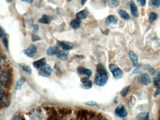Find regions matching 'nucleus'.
<instances>
[{"label": "nucleus", "mask_w": 160, "mask_h": 120, "mask_svg": "<svg viewBox=\"0 0 160 120\" xmlns=\"http://www.w3.org/2000/svg\"><path fill=\"white\" fill-rule=\"evenodd\" d=\"M109 79L107 73H97L94 78V84L99 86H103L107 84Z\"/></svg>", "instance_id": "nucleus-1"}, {"label": "nucleus", "mask_w": 160, "mask_h": 120, "mask_svg": "<svg viewBox=\"0 0 160 120\" xmlns=\"http://www.w3.org/2000/svg\"><path fill=\"white\" fill-rule=\"evenodd\" d=\"M109 67L110 71L115 79L122 78L123 75V71L117 65L115 64H111L109 65Z\"/></svg>", "instance_id": "nucleus-2"}, {"label": "nucleus", "mask_w": 160, "mask_h": 120, "mask_svg": "<svg viewBox=\"0 0 160 120\" xmlns=\"http://www.w3.org/2000/svg\"><path fill=\"white\" fill-rule=\"evenodd\" d=\"M11 81V74L9 71L4 70L3 72L2 71L1 79V84L2 85L5 87H7Z\"/></svg>", "instance_id": "nucleus-3"}, {"label": "nucleus", "mask_w": 160, "mask_h": 120, "mask_svg": "<svg viewBox=\"0 0 160 120\" xmlns=\"http://www.w3.org/2000/svg\"><path fill=\"white\" fill-rule=\"evenodd\" d=\"M52 70L49 64H46L42 68L40 69L39 74L43 77H49L51 75Z\"/></svg>", "instance_id": "nucleus-4"}, {"label": "nucleus", "mask_w": 160, "mask_h": 120, "mask_svg": "<svg viewBox=\"0 0 160 120\" xmlns=\"http://www.w3.org/2000/svg\"><path fill=\"white\" fill-rule=\"evenodd\" d=\"M115 113L116 116L120 118H125L128 115L127 112L123 104H120L116 107L115 111Z\"/></svg>", "instance_id": "nucleus-5"}, {"label": "nucleus", "mask_w": 160, "mask_h": 120, "mask_svg": "<svg viewBox=\"0 0 160 120\" xmlns=\"http://www.w3.org/2000/svg\"><path fill=\"white\" fill-rule=\"evenodd\" d=\"M37 52V49L35 45H30L28 48L24 51V53L29 57L33 58L35 56Z\"/></svg>", "instance_id": "nucleus-6"}, {"label": "nucleus", "mask_w": 160, "mask_h": 120, "mask_svg": "<svg viewBox=\"0 0 160 120\" xmlns=\"http://www.w3.org/2000/svg\"><path fill=\"white\" fill-rule=\"evenodd\" d=\"M138 81L139 84L144 85H148L151 82L150 77L147 73H143L140 75L138 78Z\"/></svg>", "instance_id": "nucleus-7"}, {"label": "nucleus", "mask_w": 160, "mask_h": 120, "mask_svg": "<svg viewBox=\"0 0 160 120\" xmlns=\"http://www.w3.org/2000/svg\"><path fill=\"white\" fill-rule=\"evenodd\" d=\"M59 46L64 50L69 51L73 49V43L69 41H63L58 42Z\"/></svg>", "instance_id": "nucleus-8"}, {"label": "nucleus", "mask_w": 160, "mask_h": 120, "mask_svg": "<svg viewBox=\"0 0 160 120\" xmlns=\"http://www.w3.org/2000/svg\"><path fill=\"white\" fill-rule=\"evenodd\" d=\"M89 77H83L80 80L82 83V87L86 90H89L92 87V83L91 80L89 79Z\"/></svg>", "instance_id": "nucleus-9"}, {"label": "nucleus", "mask_w": 160, "mask_h": 120, "mask_svg": "<svg viewBox=\"0 0 160 120\" xmlns=\"http://www.w3.org/2000/svg\"><path fill=\"white\" fill-rule=\"evenodd\" d=\"M67 51L62 50H58L57 53H56V57L61 61H65L68 59V53L67 52Z\"/></svg>", "instance_id": "nucleus-10"}, {"label": "nucleus", "mask_w": 160, "mask_h": 120, "mask_svg": "<svg viewBox=\"0 0 160 120\" xmlns=\"http://www.w3.org/2000/svg\"><path fill=\"white\" fill-rule=\"evenodd\" d=\"M77 116L79 119H87V117H89L90 112L85 109L79 110L77 112Z\"/></svg>", "instance_id": "nucleus-11"}, {"label": "nucleus", "mask_w": 160, "mask_h": 120, "mask_svg": "<svg viewBox=\"0 0 160 120\" xmlns=\"http://www.w3.org/2000/svg\"><path fill=\"white\" fill-rule=\"evenodd\" d=\"M129 4L132 15L134 17H137L139 15L138 10L135 3L133 1H131L129 2Z\"/></svg>", "instance_id": "nucleus-12"}, {"label": "nucleus", "mask_w": 160, "mask_h": 120, "mask_svg": "<svg viewBox=\"0 0 160 120\" xmlns=\"http://www.w3.org/2000/svg\"><path fill=\"white\" fill-rule=\"evenodd\" d=\"M77 71L80 74L85 75L89 77L92 75V71L90 69H86L82 67H78L77 68Z\"/></svg>", "instance_id": "nucleus-13"}, {"label": "nucleus", "mask_w": 160, "mask_h": 120, "mask_svg": "<svg viewBox=\"0 0 160 120\" xmlns=\"http://www.w3.org/2000/svg\"><path fill=\"white\" fill-rule=\"evenodd\" d=\"M46 64V58H43L36 61L33 62V66L37 69H40L42 68Z\"/></svg>", "instance_id": "nucleus-14"}, {"label": "nucleus", "mask_w": 160, "mask_h": 120, "mask_svg": "<svg viewBox=\"0 0 160 120\" xmlns=\"http://www.w3.org/2000/svg\"><path fill=\"white\" fill-rule=\"evenodd\" d=\"M88 15V10L86 8L84 9L83 11H80V12H78L76 15V18H78V19L81 20V19H84L87 18Z\"/></svg>", "instance_id": "nucleus-15"}, {"label": "nucleus", "mask_w": 160, "mask_h": 120, "mask_svg": "<svg viewBox=\"0 0 160 120\" xmlns=\"http://www.w3.org/2000/svg\"><path fill=\"white\" fill-rule=\"evenodd\" d=\"M129 55L132 61L133 66H136L138 65V57L137 55L134 52L131 51L129 52Z\"/></svg>", "instance_id": "nucleus-16"}, {"label": "nucleus", "mask_w": 160, "mask_h": 120, "mask_svg": "<svg viewBox=\"0 0 160 120\" xmlns=\"http://www.w3.org/2000/svg\"><path fill=\"white\" fill-rule=\"evenodd\" d=\"M10 97H9V95L8 94L5 93L3 97L1 99V107L2 108H5L9 106L10 104Z\"/></svg>", "instance_id": "nucleus-17"}, {"label": "nucleus", "mask_w": 160, "mask_h": 120, "mask_svg": "<svg viewBox=\"0 0 160 120\" xmlns=\"http://www.w3.org/2000/svg\"><path fill=\"white\" fill-rule=\"evenodd\" d=\"M47 113L49 114V116L50 118L49 119H58L59 118H57L58 117V114H57V112L54 109H47Z\"/></svg>", "instance_id": "nucleus-18"}, {"label": "nucleus", "mask_w": 160, "mask_h": 120, "mask_svg": "<svg viewBox=\"0 0 160 120\" xmlns=\"http://www.w3.org/2000/svg\"><path fill=\"white\" fill-rule=\"evenodd\" d=\"M81 22V20L76 18V19H73V20H72L70 23V25L74 30H76L80 27Z\"/></svg>", "instance_id": "nucleus-19"}, {"label": "nucleus", "mask_w": 160, "mask_h": 120, "mask_svg": "<svg viewBox=\"0 0 160 120\" xmlns=\"http://www.w3.org/2000/svg\"><path fill=\"white\" fill-rule=\"evenodd\" d=\"M105 23L108 26L110 25L111 24L116 25L117 24V19L114 16L111 15L107 17Z\"/></svg>", "instance_id": "nucleus-20"}, {"label": "nucleus", "mask_w": 160, "mask_h": 120, "mask_svg": "<svg viewBox=\"0 0 160 120\" xmlns=\"http://www.w3.org/2000/svg\"><path fill=\"white\" fill-rule=\"evenodd\" d=\"M58 50L59 49H58V47H55V46L49 47L48 48L47 50V55L49 56H53L54 54H56Z\"/></svg>", "instance_id": "nucleus-21"}, {"label": "nucleus", "mask_w": 160, "mask_h": 120, "mask_svg": "<svg viewBox=\"0 0 160 120\" xmlns=\"http://www.w3.org/2000/svg\"><path fill=\"white\" fill-rule=\"evenodd\" d=\"M51 19V18L50 16H48L46 15H44L42 16V18H40L38 20V22L40 23H41V24L48 25L50 23Z\"/></svg>", "instance_id": "nucleus-22"}, {"label": "nucleus", "mask_w": 160, "mask_h": 120, "mask_svg": "<svg viewBox=\"0 0 160 120\" xmlns=\"http://www.w3.org/2000/svg\"><path fill=\"white\" fill-rule=\"evenodd\" d=\"M149 113L148 112H143L139 113L137 116V119L139 120H148L149 119Z\"/></svg>", "instance_id": "nucleus-23"}, {"label": "nucleus", "mask_w": 160, "mask_h": 120, "mask_svg": "<svg viewBox=\"0 0 160 120\" xmlns=\"http://www.w3.org/2000/svg\"><path fill=\"white\" fill-rule=\"evenodd\" d=\"M58 112L61 115H63V116H66V115H69L72 113V110L63 108L59 109Z\"/></svg>", "instance_id": "nucleus-24"}, {"label": "nucleus", "mask_w": 160, "mask_h": 120, "mask_svg": "<svg viewBox=\"0 0 160 120\" xmlns=\"http://www.w3.org/2000/svg\"><path fill=\"white\" fill-rule=\"evenodd\" d=\"M26 79L25 77H21L19 79V80L17 81L16 83V85L15 89L16 90H20L22 88V86L23 85V84L26 82Z\"/></svg>", "instance_id": "nucleus-25"}, {"label": "nucleus", "mask_w": 160, "mask_h": 120, "mask_svg": "<svg viewBox=\"0 0 160 120\" xmlns=\"http://www.w3.org/2000/svg\"><path fill=\"white\" fill-rule=\"evenodd\" d=\"M19 65L20 67H22V69L27 74L29 75L31 74V72H32V70L29 66H28L27 65H26V64H24V63H20Z\"/></svg>", "instance_id": "nucleus-26"}, {"label": "nucleus", "mask_w": 160, "mask_h": 120, "mask_svg": "<svg viewBox=\"0 0 160 120\" xmlns=\"http://www.w3.org/2000/svg\"><path fill=\"white\" fill-rule=\"evenodd\" d=\"M119 14L120 17L123 19H125V20H127L130 19V16L125 11H119Z\"/></svg>", "instance_id": "nucleus-27"}, {"label": "nucleus", "mask_w": 160, "mask_h": 120, "mask_svg": "<svg viewBox=\"0 0 160 120\" xmlns=\"http://www.w3.org/2000/svg\"><path fill=\"white\" fill-rule=\"evenodd\" d=\"M130 86H127L125 87L122 89L120 94H121V96L123 97H125L129 93L130 91Z\"/></svg>", "instance_id": "nucleus-28"}, {"label": "nucleus", "mask_w": 160, "mask_h": 120, "mask_svg": "<svg viewBox=\"0 0 160 120\" xmlns=\"http://www.w3.org/2000/svg\"><path fill=\"white\" fill-rule=\"evenodd\" d=\"M157 14L154 12H151L149 15L148 18V22L150 24H152L153 23L156 19H157Z\"/></svg>", "instance_id": "nucleus-29"}, {"label": "nucleus", "mask_w": 160, "mask_h": 120, "mask_svg": "<svg viewBox=\"0 0 160 120\" xmlns=\"http://www.w3.org/2000/svg\"><path fill=\"white\" fill-rule=\"evenodd\" d=\"M96 71L97 73H107L105 67L101 63H99L97 66Z\"/></svg>", "instance_id": "nucleus-30"}, {"label": "nucleus", "mask_w": 160, "mask_h": 120, "mask_svg": "<svg viewBox=\"0 0 160 120\" xmlns=\"http://www.w3.org/2000/svg\"><path fill=\"white\" fill-rule=\"evenodd\" d=\"M153 86L156 88V89H160V80L154 77L153 79Z\"/></svg>", "instance_id": "nucleus-31"}, {"label": "nucleus", "mask_w": 160, "mask_h": 120, "mask_svg": "<svg viewBox=\"0 0 160 120\" xmlns=\"http://www.w3.org/2000/svg\"><path fill=\"white\" fill-rule=\"evenodd\" d=\"M151 4L155 7H158L160 6V0H150Z\"/></svg>", "instance_id": "nucleus-32"}, {"label": "nucleus", "mask_w": 160, "mask_h": 120, "mask_svg": "<svg viewBox=\"0 0 160 120\" xmlns=\"http://www.w3.org/2000/svg\"><path fill=\"white\" fill-rule=\"evenodd\" d=\"M7 37L6 36L3 38L2 39V43H3V46L5 47V48L7 50L9 49V42H8V39L7 38Z\"/></svg>", "instance_id": "nucleus-33"}, {"label": "nucleus", "mask_w": 160, "mask_h": 120, "mask_svg": "<svg viewBox=\"0 0 160 120\" xmlns=\"http://www.w3.org/2000/svg\"><path fill=\"white\" fill-rule=\"evenodd\" d=\"M84 104L88 106H94L97 105V103L94 101H88L84 102Z\"/></svg>", "instance_id": "nucleus-34"}, {"label": "nucleus", "mask_w": 160, "mask_h": 120, "mask_svg": "<svg viewBox=\"0 0 160 120\" xmlns=\"http://www.w3.org/2000/svg\"><path fill=\"white\" fill-rule=\"evenodd\" d=\"M1 33H0V36H1V38H3L6 36H8V35L5 33V31L3 30V28L2 27H1Z\"/></svg>", "instance_id": "nucleus-35"}, {"label": "nucleus", "mask_w": 160, "mask_h": 120, "mask_svg": "<svg viewBox=\"0 0 160 120\" xmlns=\"http://www.w3.org/2000/svg\"><path fill=\"white\" fill-rule=\"evenodd\" d=\"M111 3L113 7H117L119 5V2L117 0H110Z\"/></svg>", "instance_id": "nucleus-36"}, {"label": "nucleus", "mask_w": 160, "mask_h": 120, "mask_svg": "<svg viewBox=\"0 0 160 120\" xmlns=\"http://www.w3.org/2000/svg\"><path fill=\"white\" fill-rule=\"evenodd\" d=\"M31 38H32V40H33L34 42L40 40V37L39 36H38L37 35H33Z\"/></svg>", "instance_id": "nucleus-37"}, {"label": "nucleus", "mask_w": 160, "mask_h": 120, "mask_svg": "<svg viewBox=\"0 0 160 120\" xmlns=\"http://www.w3.org/2000/svg\"><path fill=\"white\" fill-rule=\"evenodd\" d=\"M137 1L140 6L143 7L146 5V0H137Z\"/></svg>", "instance_id": "nucleus-38"}, {"label": "nucleus", "mask_w": 160, "mask_h": 120, "mask_svg": "<svg viewBox=\"0 0 160 120\" xmlns=\"http://www.w3.org/2000/svg\"><path fill=\"white\" fill-rule=\"evenodd\" d=\"M33 28H34V31L35 33H37L39 31V25H33Z\"/></svg>", "instance_id": "nucleus-39"}, {"label": "nucleus", "mask_w": 160, "mask_h": 120, "mask_svg": "<svg viewBox=\"0 0 160 120\" xmlns=\"http://www.w3.org/2000/svg\"><path fill=\"white\" fill-rule=\"evenodd\" d=\"M0 61H1V69H2V67L4 66V58L2 57V56H1V58H0Z\"/></svg>", "instance_id": "nucleus-40"}, {"label": "nucleus", "mask_w": 160, "mask_h": 120, "mask_svg": "<svg viewBox=\"0 0 160 120\" xmlns=\"http://www.w3.org/2000/svg\"><path fill=\"white\" fill-rule=\"evenodd\" d=\"M23 119H25V118H23L21 117V116H18V115H16V116H14L13 118L12 119V120H23Z\"/></svg>", "instance_id": "nucleus-41"}, {"label": "nucleus", "mask_w": 160, "mask_h": 120, "mask_svg": "<svg viewBox=\"0 0 160 120\" xmlns=\"http://www.w3.org/2000/svg\"><path fill=\"white\" fill-rule=\"evenodd\" d=\"M159 95H160V89H156V91H155L154 94V97H156L158 96Z\"/></svg>", "instance_id": "nucleus-42"}, {"label": "nucleus", "mask_w": 160, "mask_h": 120, "mask_svg": "<svg viewBox=\"0 0 160 120\" xmlns=\"http://www.w3.org/2000/svg\"><path fill=\"white\" fill-rule=\"evenodd\" d=\"M141 73L140 70L139 69H136L133 71L132 72V74H139Z\"/></svg>", "instance_id": "nucleus-43"}, {"label": "nucleus", "mask_w": 160, "mask_h": 120, "mask_svg": "<svg viewBox=\"0 0 160 120\" xmlns=\"http://www.w3.org/2000/svg\"><path fill=\"white\" fill-rule=\"evenodd\" d=\"M21 1L24 2H27L28 3H31L34 1V0H21Z\"/></svg>", "instance_id": "nucleus-44"}, {"label": "nucleus", "mask_w": 160, "mask_h": 120, "mask_svg": "<svg viewBox=\"0 0 160 120\" xmlns=\"http://www.w3.org/2000/svg\"><path fill=\"white\" fill-rule=\"evenodd\" d=\"M155 77H156V78L160 80V72H159L157 74Z\"/></svg>", "instance_id": "nucleus-45"}, {"label": "nucleus", "mask_w": 160, "mask_h": 120, "mask_svg": "<svg viewBox=\"0 0 160 120\" xmlns=\"http://www.w3.org/2000/svg\"><path fill=\"white\" fill-rule=\"evenodd\" d=\"M87 0H81V4H82V5H84L87 2Z\"/></svg>", "instance_id": "nucleus-46"}, {"label": "nucleus", "mask_w": 160, "mask_h": 120, "mask_svg": "<svg viewBox=\"0 0 160 120\" xmlns=\"http://www.w3.org/2000/svg\"><path fill=\"white\" fill-rule=\"evenodd\" d=\"M13 0H6V2L8 3H10V2H12Z\"/></svg>", "instance_id": "nucleus-47"}, {"label": "nucleus", "mask_w": 160, "mask_h": 120, "mask_svg": "<svg viewBox=\"0 0 160 120\" xmlns=\"http://www.w3.org/2000/svg\"><path fill=\"white\" fill-rule=\"evenodd\" d=\"M67 1L71 2L72 0H67Z\"/></svg>", "instance_id": "nucleus-48"}, {"label": "nucleus", "mask_w": 160, "mask_h": 120, "mask_svg": "<svg viewBox=\"0 0 160 120\" xmlns=\"http://www.w3.org/2000/svg\"></svg>", "instance_id": "nucleus-49"}]
</instances>
